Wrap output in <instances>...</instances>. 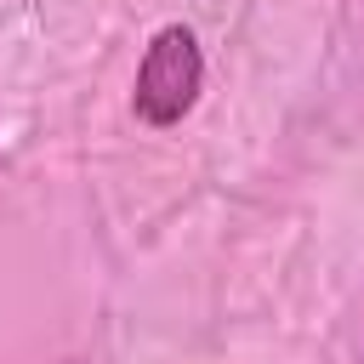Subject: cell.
<instances>
[{
	"label": "cell",
	"mask_w": 364,
	"mask_h": 364,
	"mask_svg": "<svg viewBox=\"0 0 364 364\" xmlns=\"http://www.w3.org/2000/svg\"><path fill=\"white\" fill-rule=\"evenodd\" d=\"M205 91V51H199V34L188 23H165L142 63H136V85H131V108L136 119L148 125H176L182 114H193Z\"/></svg>",
	"instance_id": "1"
}]
</instances>
